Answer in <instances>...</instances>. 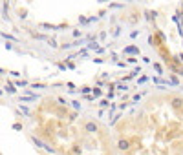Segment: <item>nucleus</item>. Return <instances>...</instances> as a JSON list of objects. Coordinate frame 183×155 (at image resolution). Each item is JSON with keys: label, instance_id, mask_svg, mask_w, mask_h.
Wrapping results in <instances>:
<instances>
[{"label": "nucleus", "instance_id": "9d476101", "mask_svg": "<svg viewBox=\"0 0 183 155\" xmlns=\"http://www.w3.org/2000/svg\"><path fill=\"white\" fill-rule=\"evenodd\" d=\"M15 84H16V86H20V88H24V86H27V82H26V80H16Z\"/></svg>", "mask_w": 183, "mask_h": 155}, {"label": "nucleus", "instance_id": "6ab92c4d", "mask_svg": "<svg viewBox=\"0 0 183 155\" xmlns=\"http://www.w3.org/2000/svg\"><path fill=\"white\" fill-rule=\"evenodd\" d=\"M20 110H22V111H24L26 115H29V110H27V108H24V106H20Z\"/></svg>", "mask_w": 183, "mask_h": 155}, {"label": "nucleus", "instance_id": "ddd939ff", "mask_svg": "<svg viewBox=\"0 0 183 155\" xmlns=\"http://www.w3.org/2000/svg\"><path fill=\"white\" fill-rule=\"evenodd\" d=\"M93 97H101V90H97V88H93Z\"/></svg>", "mask_w": 183, "mask_h": 155}, {"label": "nucleus", "instance_id": "4468645a", "mask_svg": "<svg viewBox=\"0 0 183 155\" xmlns=\"http://www.w3.org/2000/svg\"><path fill=\"white\" fill-rule=\"evenodd\" d=\"M170 82H172V84H176V86H178V84H180V80H178V79H176V77H170Z\"/></svg>", "mask_w": 183, "mask_h": 155}, {"label": "nucleus", "instance_id": "423d86ee", "mask_svg": "<svg viewBox=\"0 0 183 155\" xmlns=\"http://www.w3.org/2000/svg\"><path fill=\"white\" fill-rule=\"evenodd\" d=\"M31 88H37V90H44L46 86H44L42 82H35V84H31Z\"/></svg>", "mask_w": 183, "mask_h": 155}, {"label": "nucleus", "instance_id": "7ed1b4c3", "mask_svg": "<svg viewBox=\"0 0 183 155\" xmlns=\"http://www.w3.org/2000/svg\"><path fill=\"white\" fill-rule=\"evenodd\" d=\"M117 148H119L121 152H128V150H130V141H128V139H121V141L117 143Z\"/></svg>", "mask_w": 183, "mask_h": 155}, {"label": "nucleus", "instance_id": "2eb2a0df", "mask_svg": "<svg viewBox=\"0 0 183 155\" xmlns=\"http://www.w3.org/2000/svg\"><path fill=\"white\" fill-rule=\"evenodd\" d=\"M108 104H110V102H108V100H106V99H103V100H101V106H103V108H106V106H108Z\"/></svg>", "mask_w": 183, "mask_h": 155}, {"label": "nucleus", "instance_id": "dca6fc26", "mask_svg": "<svg viewBox=\"0 0 183 155\" xmlns=\"http://www.w3.org/2000/svg\"><path fill=\"white\" fill-rule=\"evenodd\" d=\"M174 71H176V73H178L180 77H183V68H180V69H174Z\"/></svg>", "mask_w": 183, "mask_h": 155}, {"label": "nucleus", "instance_id": "0eeeda50", "mask_svg": "<svg viewBox=\"0 0 183 155\" xmlns=\"http://www.w3.org/2000/svg\"><path fill=\"white\" fill-rule=\"evenodd\" d=\"M154 69L158 71V75H163V68H161L159 64H154Z\"/></svg>", "mask_w": 183, "mask_h": 155}, {"label": "nucleus", "instance_id": "412c9836", "mask_svg": "<svg viewBox=\"0 0 183 155\" xmlns=\"http://www.w3.org/2000/svg\"><path fill=\"white\" fill-rule=\"evenodd\" d=\"M99 2H106V0H99Z\"/></svg>", "mask_w": 183, "mask_h": 155}, {"label": "nucleus", "instance_id": "f257e3e1", "mask_svg": "<svg viewBox=\"0 0 183 155\" xmlns=\"http://www.w3.org/2000/svg\"><path fill=\"white\" fill-rule=\"evenodd\" d=\"M84 132H86V133H97V132H99V124L88 121V122H84Z\"/></svg>", "mask_w": 183, "mask_h": 155}, {"label": "nucleus", "instance_id": "9b49d317", "mask_svg": "<svg viewBox=\"0 0 183 155\" xmlns=\"http://www.w3.org/2000/svg\"><path fill=\"white\" fill-rule=\"evenodd\" d=\"M48 44H49V46H51V48H59V44H57V42H55V40H53V38H51V40H48Z\"/></svg>", "mask_w": 183, "mask_h": 155}, {"label": "nucleus", "instance_id": "f3484780", "mask_svg": "<svg viewBox=\"0 0 183 155\" xmlns=\"http://www.w3.org/2000/svg\"><path fill=\"white\" fill-rule=\"evenodd\" d=\"M128 62H130V64H136V62H137V58H134V57H130V58H128Z\"/></svg>", "mask_w": 183, "mask_h": 155}, {"label": "nucleus", "instance_id": "a211bd4d", "mask_svg": "<svg viewBox=\"0 0 183 155\" xmlns=\"http://www.w3.org/2000/svg\"><path fill=\"white\" fill-rule=\"evenodd\" d=\"M134 102H137V100H141V95H134V99H132Z\"/></svg>", "mask_w": 183, "mask_h": 155}, {"label": "nucleus", "instance_id": "39448f33", "mask_svg": "<svg viewBox=\"0 0 183 155\" xmlns=\"http://www.w3.org/2000/svg\"><path fill=\"white\" fill-rule=\"evenodd\" d=\"M5 91H9V93H15L16 90L13 88V84H11V82H7V84H5Z\"/></svg>", "mask_w": 183, "mask_h": 155}, {"label": "nucleus", "instance_id": "aec40b11", "mask_svg": "<svg viewBox=\"0 0 183 155\" xmlns=\"http://www.w3.org/2000/svg\"><path fill=\"white\" fill-rule=\"evenodd\" d=\"M2 73H4V69H2V68H0V75H2Z\"/></svg>", "mask_w": 183, "mask_h": 155}, {"label": "nucleus", "instance_id": "f8f14e48", "mask_svg": "<svg viewBox=\"0 0 183 155\" xmlns=\"http://www.w3.org/2000/svg\"><path fill=\"white\" fill-rule=\"evenodd\" d=\"M81 91H82L84 95H88V93H90V88H88V86H82V88H81Z\"/></svg>", "mask_w": 183, "mask_h": 155}, {"label": "nucleus", "instance_id": "20e7f679", "mask_svg": "<svg viewBox=\"0 0 183 155\" xmlns=\"http://www.w3.org/2000/svg\"><path fill=\"white\" fill-rule=\"evenodd\" d=\"M31 141H33V143H35V146H38V148H44V146H46V144H44L42 141H38L37 137H31Z\"/></svg>", "mask_w": 183, "mask_h": 155}, {"label": "nucleus", "instance_id": "6e6552de", "mask_svg": "<svg viewBox=\"0 0 183 155\" xmlns=\"http://www.w3.org/2000/svg\"><path fill=\"white\" fill-rule=\"evenodd\" d=\"M117 90H121V91H126V90H128V86H126V84H123V82H119V84H117Z\"/></svg>", "mask_w": 183, "mask_h": 155}, {"label": "nucleus", "instance_id": "1a4fd4ad", "mask_svg": "<svg viewBox=\"0 0 183 155\" xmlns=\"http://www.w3.org/2000/svg\"><path fill=\"white\" fill-rule=\"evenodd\" d=\"M125 51H126V53H139V49H137V48H126Z\"/></svg>", "mask_w": 183, "mask_h": 155}, {"label": "nucleus", "instance_id": "f03ea898", "mask_svg": "<svg viewBox=\"0 0 183 155\" xmlns=\"http://www.w3.org/2000/svg\"><path fill=\"white\" fill-rule=\"evenodd\" d=\"M170 106H172L176 111L183 110V97H170Z\"/></svg>", "mask_w": 183, "mask_h": 155}]
</instances>
